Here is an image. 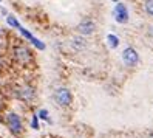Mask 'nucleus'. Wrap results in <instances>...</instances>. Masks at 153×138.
Returning a JSON list of instances; mask_svg holds the SVG:
<instances>
[{
	"instance_id": "f03ea898",
	"label": "nucleus",
	"mask_w": 153,
	"mask_h": 138,
	"mask_svg": "<svg viewBox=\"0 0 153 138\" xmlns=\"http://www.w3.org/2000/svg\"><path fill=\"white\" fill-rule=\"evenodd\" d=\"M54 101L59 104V106H70L71 103H73V95H71V92L65 87H60L54 92Z\"/></svg>"
},
{
	"instance_id": "0eeeda50",
	"label": "nucleus",
	"mask_w": 153,
	"mask_h": 138,
	"mask_svg": "<svg viewBox=\"0 0 153 138\" xmlns=\"http://www.w3.org/2000/svg\"><path fill=\"white\" fill-rule=\"evenodd\" d=\"M96 30V25L91 19H84V20H80V23L77 25V31L80 34H91L93 31Z\"/></svg>"
},
{
	"instance_id": "20e7f679",
	"label": "nucleus",
	"mask_w": 153,
	"mask_h": 138,
	"mask_svg": "<svg viewBox=\"0 0 153 138\" xmlns=\"http://www.w3.org/2000/svg\"><path fill=\"white\" fill-rule=\"evenodd\" d=\"M114 20L118 23H127L128 22V10L124 3H116L114 10H113Z\"/></svg>"
},
{
	"instance_id": "f3484780",
	"label": "nucleus",
	"mask_w": 153,
	"mask_h": 138,
	"mask_svg": "<svg viewBox=\"0 0 153 138\" xmlns=\"http://www.w3.org/2000/svg\"><path fill=\"white\" fill-rule=\"evenodd\" d=\"M113 2H118V0H113Z\"/></svg>"
},
{
	"instance_id": "ddd939ff",
	"label": "nucleus",
	"mask_w": 153,
	"mask_h": 138,
	"mask_svg": "<svg viewBox=\"0 0 153 138\" xmlns=\"http://www.w3.org/2000/svg\"><path fill=\"white\" fill-rule=\"evenodd\" d=\"M31 127H33V129H39V118H37V115L33 116V119H31Z\"/></svg>"
},
{
	"instance_id": "1a4fd4ad",
	"label": "nucleus",
	"mask_w": 153,
	"mask_h": 138,
	"mask_svg": "<svg viewBox=\"0 0 153 138\" xmlns=\"http://www.w3.org/2000/svg\"><path fill=\"white\" fill-rule=\"evenodd\" d=\"M71 45H73L74 50H84L87 47V40L82 36H74V38L71 39Z\"/></svg>"
},
{
	"instance_id": "6e6552de",
	"label": "nucleus",
	"mask_w": 153,
	"mask_h": 138,
	"mask_svg": "<svg viewBox=\"0 0 153 138\" xmlns=\"http://www.w3.org/2000/svg\"><path fill=\"white\" fill-rule=\"evenodd\" d=\"M19 30H20V33H22V34L25 36V38L28 39V40H31V42H33V44H34V45H36V47H37L39 50H43V48H45V45H43V44H42V42H40L39 39H36V38H34V36H33V34H31L30 31H26V30L23 28V26H20Z\"/></svg>"
},
{
	"instance_id": "a211bd4d",
	"label": "nucleus",
	"mask_w": 153,
	"mask_h": 138,
	"mask_svg": "<svg viewBox=\"0 0 153 138\" xmlns=\"http://www.w3.org/2000/svg\"><path fill=\"white\" fill-rule=\"evenodd\" d=\"M94 2H97V0H94Z\"/></svg>"
},
{
	"instance_id": "dca6fc26",
	"label": "nucleus",
	"mask_w": 153,
	"mask_h": 138,
	"mask_svg": "<svg viewBox=\"0 0 153 138\" xmlns=\"http://www.w3.org/2000/svg\"><path fill=\"white\" fill-rule=\"evenodd\" d=\"M149 138H153V132H152V134H150V135H149Z\"/></svg>"
},
{
	"instance_id": "423d86ee",
	"label": "nucleus",
	"mask_w": 153,
	"mask_h": 138,
	"mask_svg": "<svg viewBox=\"0 0 153 138\" xmlns=\"http://www.w3.org/2000/svg\"><path fill=\"white\" fill-rule=\"evenodd\" d=\"M34 88L30 87V86H23V87H19L16 90V96L22 99V101H31L34 98Z\"/></svg>"
},
{
	"instance_id": "39448f33",
	"label": "nucleus",
	"mask_w": 153,
	"mask_h": 138,
	"mask_svg": "<svg viewBox=\"0 0 153 138\" xmlns=\"http://www.w3.org/2000/svg\"><path fill=\"white\" fill-rule=\"evenodd\" d=\"M122 61H124L125 65L133 67V65H136V64H138V61H139V54H138V51L134 50V48L128 47V48H125L124 53H122Z\"/></svg>"
},
{
	"instance_id": "f257e3e1",
	"label": "nucleus",
	"mask_w": 153,
	"mask_h": 138,
	"mask_svg": "<svg viewBox=\"0 0 153 138\" xmlns=\"http://www.w3.org/2000/svg\"><path fill=\"white\" fill-rule=\"evenodd\" d=\"M6 124L10 127V130L14 134V135H20L23 132V124H22V119L17 113H8L6 116Z\"/></svg>"
},
{
	"instance_id": "2eb2a0df",
	"label": "nucleus",
	"mask_w": 153,
	"mask_h": 138,
	"mask_svg": "<svg viewBox=\"0 0 153 138\" xmlns=\"http://www.w3.org/2000/svg\"><path fill=\"white\" fill-rule=\"evenodd\" d=\"M2 38H3V33H2V30H0V42H2Z\"/></svg>"
},
{
	"instance_id": "7ed1b4c3",
	"label": "nucleus",
	"mask_w": 153,
	"mask_h": 138,
	"mask_svg": "<svg viewBox=\"0 0 153 138\" xmlns=\"http://www.w3.org/2000/svg\"><path fill=\"white\" fill-rule=\"evenodd\" d=\"M13 54H14V59L20 64H28L31 59V51L25 45H16L13 50Z\"/></svg>"
},
{
	"instance_id": "9b49d317",
	"label": "nucleus",
	"mask_w": 153,
	"mask_h": 138,
	"mask_svg": "<svg viewBox=\"0 0 153 138\" xmlns=\"http://www.w3.org/2000/svg\"><path fill=\"white\" fill-rule=\"evenodd\" d=\"M6 22H8V25L14 26V28H17V30H19L20 26H22V25H20L19 22H17V19H16L14 16H8V17H6Z\"/></svg>"
},
{
	"instance_id": "9d476101",
	"label": "nucleus",
	"mask_w": 153,
	"mask_h": 138,
	"mask_svg": "<svg viewBox=\"0 0 153 138\" xmlns=\"http://www.w3.org/2000/svg\"><path fill=\"white\" fill-rule=\"evenodd\" d=\"M107 42H108L110 48H116L119 45V39H118V36H114V34H108V36H107Z\"/></svg>"
},
{
	"instance_id": "4468645a",
	"label": "nucleus",
	"mask_w": 153,
	"mask_h": 138,
	"mask_svg": "<svg viewBox=\"0 0 153 138\" xmlns=\"http://www.w3.org/2000/svg\"><path fill=\"white\" fill-rule=\"evenodd\" d=\"M37 118H42V119H48V112L45 109L39 110V113H37Z\"/></svg>"
},
{
	"instance_id": "f8f14e48",
	"label": "nucleus",
	"mask_w": 153,
	"mask_h": 138,
	"mask_svg": "<svg viewBox=\"0 0 153 138\" xmlns=\"http://www.w3.org/2000/svg\"><path fill=\"white\" fill-rule=\"evenodd\" d=\"M146 11L153 16V0H146Z\"/></svg>"
}]
</instances>
